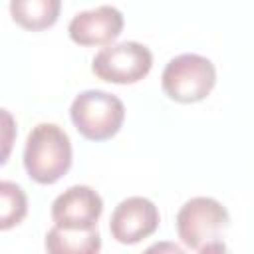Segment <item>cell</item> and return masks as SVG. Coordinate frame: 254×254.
<instances>
[{
    "label": "cell",
    "mask_w": 254,
    "mask_h": 254,
    "mask_svg": "<svg viewBox=\"0 0 254 254\" xmlns=\"http://www.w3.org/2000/svg\"><path fill=\"white\" fill-rule=\"evenodd\" d=\"M123 30V14L109 4L77 12L67 26L69 38L79 46H109Z\"/></svg>",
    "instance_id": "obj_8"
},
{
    "label": "cell",
    "mask_w": 254,
    "mask_h": 254,
    "mask_svg": "<svg viewBox=\"0 0 254 254\" xmlns=\"http://www.w3.org/2000/svg\"><path fill=\"white\" fill-rule=\"evenodd\" d=\"M153 67V54L139 42H119L101 48L91 60V71L109 83H135Z\"/></svg>",
    "instance_id": "obj_5"
},
{
    "label": "cell",
    "mask_w": 254,
    "mask_h": 254,
    "mask_svg": "<svg viewBox=\"0 0 254 254\" xmlns=\"http://www.w3.org/2000/svg\"><path fill=\"white\" fill-rule=\"evenodd\" d=\"M198 254H230V252H228V248H226V244L222 240H212V242L204 244L198 250Z\"/></svg>",
    "instance_id": "obj_13"
},
{
    "label": "cell",
    "mask_w": 254,
    "mask_h": 254,
    "mask_svg": "<svg viewBox=\"0 0 254 254\" xmlns=\"http://www.w3.org/2000/svg\"><path fill=\"white\" fill-rule=\"evenodd\" d=\"M103 212V200L97 190L87 185H73L52 202L54 226L65 230H91Z\"/></svg>",
    "instance_id": "obj_6"
},
{
    "label": "cell",
    "mask_w": 254,
    "mask_h": 254,
    "mask_svg": "<svg viewBox=\"0 0 254 254\" xmlns=\"http://www.w3.org/2000/svg\"><path fill=\"white\" fill-rule=\"evenodd\" d=\"M60 0H12L10 14L26 30H44L56 24L60 14Z\"/></svg>",
    "instance_id": "obj_10"
},
{
    "label": "cell",
    "mask_w": 254,
    "mask_h": 254,
    "mask_svg": "<svg viewBox=\"0 0 254 254\" xmlns=\"http://www.w3.org/2000/svg\"><path fill=\"white\" fill-rule=\"evenodd\" d=\"M216 83L214 64L200 54H181L163 69V91L177 103L202 101Z\"/></svg>",
    "instance_id": "obj_3"
},
{
    "label": "cell",
    "mask_w": 254,
    "mask_h": 254,
    "mask_svg": "<svg viewBox=\"0 0 254 254\" xmlns=\"http://www.w3.org/2000/svg\"><path fill=\"white\" fill-rule=\"evenodd\" d=\"M71 167V141L56 123H38L24 145V169L40 185H54Z\"/></svg>",
    "instance_id": "obj_1"
},
{
    "label": "cell",
    "mask_w": 254,
    "mask_h": 254,
    "mask_svg": "<svg viewBox=\"0 0 254 254\" xmlns=\"http://www.w3.org/2000/svg\"><path fill=\"white\" fill-rule=\"evenodd\" d=\"M0 198H2V210H0V228L8 230L16 224H20L28 212V198L20 185L2 181L0 183Z\"/></svg>",
    "instance_id": "obj_11"
},
{
    "label": "cell",
    "mask_w": 254,
    "mask_h": 254,
    "mask_svg": "<svg viewBox=\"0 0 254 254\" xmlns=\"http://www.w3.org/2000/svg\"><path fill=\"white\" fill-rule=\"evenodd\" d=\"M159 208L145 196L123 198L109 218V232L121 244H137L159 226Z\"/></svg>",
    "instance_id": "obj_7"
},
{
    "label": "cell",
    "mask_w": 254,
    "mask_h": 254,
    "mask_svg": "<svg viewBox=\"0 0 254 254\" xmlns=\"http://www.w3.org/2000/svg\"><path fill=\"white\" fill-rule=\"evenodd\" d=\"M228 210L212 196H194L177 212V232L183 244L200 250L204 244L218 238L228 226Z\"/></svg>",
    "instance_id": "obj_4"
},
{
    "label": "cell",
    "mask_w": 254,
    "mask_h": 254,
    "mask_svg": "<svg viewBox=\"0 0 254 254\" xmlns=\"http://www.w3.org/2000/svg\"><path fill=\"white\" fill-rule=\"evenodd\" d=\"M48 254H99L101 236L97 228L91 230H65L54 226L46 234Z\"/></svg>",
    "instance_id": "obj_9"
},
{
    "label": "cell",
    "mask_w": 254,
    "mask_h": 254,
    "mask_svg": "<svg viewBox=\"0 0 254 254\" xmlns=\"http://www.w3.org/2000/svg\"><path fill=\"white\" fill-rule=\"evenodd\" d=\"M143 254H187V252L171 240H159V242H153L149 248H145Z\"/></svg>",
    "instance_id": "obj_12"
},
{
    "label": "cell",
    "mask_w": 254,
    "mask_h": 254,
    "mask_svg": "<svg viewBox=\"0 0 254 254\" xmlns=\"http://www.w3.org/2000/svg\"><path fill=\"white\" fill-rule=\"evenodd\" d=\"M69 117L75 129L89 141H107L123 125V101L103 89H85L77 93L69 107Z\"/></svg>",
    "instance_id": "obj_2"
}]
</instances>
